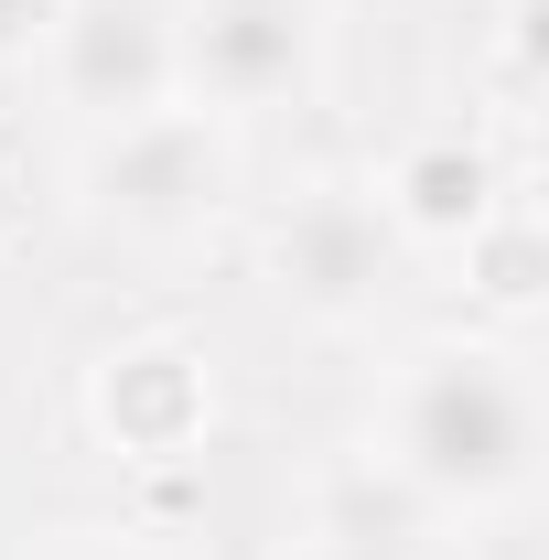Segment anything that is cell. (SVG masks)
Wrapping results in <instances>:
<instances>
[{"instance_id":"ba28073f","label":"cell","mask_w":549,"mask_h":560,"mask_svg":"<svg viewBox=\"0 0 549 560\" xmlns=\"http://www.w3.org/2000/svg\"><path fill=\"white\" fill-rule=\"evenodd\" d=\"M431 495H410L377 453L366 464H344L335 486H324V506H313V539H344V550H388V560H420V539H431Z\"/></svg>"},{"instance_id":"6da1fadb","label":"cell","mask_w":549,"mask_h":560,"mask_svg":"<svg viewBox=\"0 0 549 560\" xmlns=\"http://www.w3.org/2000/svg\"><path fill=\"white\" fill-rule=\"evenodd\" d=\"M377 464L410 495H431L442 517L517 506L539 486V388H528V366L484 335L420 346L388 388V453Z\"/></svg>"},{"instance_id":"9c48e42d","label":"cell","mask_w":549,"mask_h":560,"mask_svg":"<svg viewBox=\"0 0 549 560\" xmlns=\"http://www.w3.org/2000/svg\"><path fill=\"white\" fill-rule=\"evenodd\" d=\"M453 259H464V280H475L495 313H539V291H549V237H539V206H517V195H506V206L484 215V226L464 237V248H453Z\"/></svg>"},{"instance_id":"8992f818","label":"cell","mask_w":549,"mask_h":560,"mask_svg":"<svg viewBox=\"0 0 549 560\" xmlns=\"http://www.w3.org/2000/svg\"><path fill=\"white\" fill-rule=\"evenodd\" d=\"M215 420V377L195 346H173V335H140L97 366V431L140 453V464H173V453H195Z\"/></svg>"},{"instance_id":"277c9868","label":"cell","mask_w":549,"mask_h":560,"mask_svg":"<svg viewBox=\"0 0 549 560\" xmlns=\"http://www.w3.org/2000/svg\"><path fill=\"white\" fill-rule=\"evenodd\" d=\"M173 66H184V97L215 119L280 108L324 75V0H184Z\"/></svg>"},{"instance_id":"8fae6325","label":"cell","mask_w":549,"mask_h":560,"mask_svg":"<svg viewBox=\"0 0 549 560\" xmlns=\"http://www.w3.org/2000/svg\"><path fill=\"white\" fill-rule=\"evenodd\" d=\"M55 11H66V0H0V66H33L44 33H55Z\"/></svg>"},{"instance_id":"30bf717a","label":"cell","mask_w":549,"mask_h":560,"mask_svg":"<svg viewBox=\"0 0 549 560\" xmlns=\"http://www.w3.org/2000/svg\"><path fill=\"white\" fill-rule=\"evenodd\" d=\"M539 22H549V0H506V97L517 108L539 97Z\"/></svg>"},{"instance_id":"5b68a950","label":"cell","mask_w":549,"mask_h":560,"mask_svg":"<svg viewBox=\"0 0 549 560\" xmlns=\"http://www.w3.org/2000/svg\"><path fill=\"white\" fill-rule=\"evenodd\" d=\"M44 66H55V97H66L86 130H119V119L173 108L184 97L173 0H66L55 33H44Z\"/></svg>"},{"instance_id":"3957f363","label":"cell","mask_w":549,"mask_h":560,"mask_svg":"<svg viewBox=\"0 0 549 560\" xmlns=\"http://www.w3.org/2000/svg\"><path fill=\"white\" fill-rule=\"evenodd\" d=\"M259 259H270V291L302 324H324V335H366L399 302V280H410V248L377 215V184H302L270 215Z\"/></svg>"},{"instance_id":"52a82bcc","label":"cell","mask_w":549,"mask_h":560,"mask_svg":"<svg viewBox=\"0 0 549 560\" xmlns=\"http://www.w3.org/2000/svg\"><path fill=\"white\" fill-rule=\"evenodd\" d=\"M495 206H506V173H495V151L464 140V130L410 140V151L388 162V184H377V215L399 226V248H410V259H453Z\"/></svg>"},{"instance_id":"4fadbf2b","label":"cell","mask_w":549,"mask_h":560,"mask_svg":"<svg viewBox=\"0 0 549 560\" xmlns=\"http://www.w3.org/2000/svg\"><path fill=\"white\" fill-rule=\"evenodd\" d=\"M291 560H388V550H344V539H302Z\"/></svg>"},{"instance_id":"7a4b0ae2","label":"cell","mask_w":549,"mask_h":560,"mask_svg":"<svg viewBox=\"0 0 549 560\" xmlns=\"http://www.w3.org/2000/svg\"><path fill=\"white\" fill-rule=\"evenodd\" d=\"M75 195L108 237L130 248H184L206 237L226 195H237V151L215 130V108L173 97L151 119H119V130H86V162H75Z\"/></svg>"},{"instance_id":"7c38bea8","label":"cell","mask_w":549,"mask_h":560,"mask_svg":"<svg viewBox=\"0 0 549 560\" xmlns=\"http://www.w3.org/2000/svg\"><path fill=\"white\" fill-rule=\"evenodd\" d=\"M55 560H151V550H130V539H75V550H55Z\"/></svg>"}]
</instances>
